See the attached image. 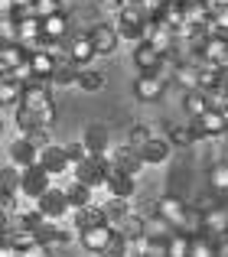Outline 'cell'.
<instances>
[{
    "instance_id": "1",
    "label": "cell",
    "mask_w": 228,
    "mask_h": 257,
    "mask_svg": "<svg viewBox=\"0 0 228 257\" xmlns=\"http://www.w3.org/2000/svg\"><path fill=\"white\" fill-rule=\"evenodd\" d=\"M118 33L121 39H131V43H144L147 39V10L140 4H124L118 10Z\"/></svg>"
},
{
    "instance_id": "2",
    "label": "cell",
    "mask_w": 228,
    "mask_h": 257,
    "mask_svg": "<svg viewBox=\"0 0 228 257\" xmlns=\"http://www.w3.org/2000/svg\"><path fill=\"white\" fill-rule=\"evenodd\" d=\"M192 134H196V140L228 137V114L218 107H209L202 117H192Z\"/></svg>"
},
{
    "instance_id": "3",
    "label": "cell",
    "mask_w": 228,
    "mask_h": 257,
    "mask_svg": "<svg viewBox=\"0 0 228 257\" xmlns=\"http://www.w3.org/2000/svg\"><path fill=\"white\" fill-rule=\"evenodd\" d=\"M36 208L46 215V218H52V221L72 215V202H69V195H65V189H56V186H52L46 195H39V199H36Z\"/></svg>"
},
{
    "instance_id": "4",
    "label": "cell",
    "mask_w": 228,
    "mask_h": 257,
    "mask_svg": "<svg viewBox=\"0 0 228 257\" xmlns=\"http://www.w3.org/2000/svg\"><path fill=\"white\" fill-rule=\"evenodd\" d=\"M153 212L160 215V218H166L176 231H183V225H186V215H189V205H186L179 195H160L157 199V205H153Z\"/></svg>"
},
{
    "instance_id": "5",
    "label": "cell",
    "mask_w": 228,
    "mask_h": 257,
    "mask_svg": "<svg viewBox=\"0 0 228 257\" xmlns=\"http://www.w3.org/2000/svg\"><path fill=\"white\" fill-rule=\"evenodd\" d=\"M166 91V78L160 75V72H140V78L134 82V94H137L144 104H153V101H160Z\"/></svg>"
},
{
    "instance_id": "6",
    "label": "cell",
    "mask_w": 228,
    "mask_h": 257,
    "mask_svg": "<svg viewBox=\"0 0 228 257\" xmlns=\"http://www.w3.org/2000/svg\"><path fill=\"white\" fill-rule=\"evenodd\" d=\"M49 179L52 176L43 170V166H30V170H23V182H20V195L23 199H39V195L49 192Z\"/></svg>"
},
{
    "instance_id": "7",
    "label": "cell",
    "mask_w": 228,
    "mask_h": 257,
    "mask_svg": "<svg viewBox=\"0 0 228 257\" xmlns=\"http://www.w3.org/2000/svg\"><path fill=\"white\" fill-rule=\"evenodd\" d=\"M88 39H91L98 56H111L121 43V33H118V26H111V23H95V26H88Z\"/></svg>"
},
{
    "instance_id": "8",
    "label": "cell",
    "mask_w": 228,
    "mask_h": 257,
    "mask_svg": "<svg viewBox=\"0 0 228 257\" xmlns=\"http://www.w3.org/2000/svg\"><path fill=\"white\" fill-rule=\"evenodd\" d=\"M39 147L33 144L30 137H17L10 144V163L17 166V170H30V166H39Z\"/></svg>"
},
{
    "instance_id": "9",
    "label": "cell",
    "mask_w": 228,
    "mask_h": 257,
    "mask_svg": "<svg viewBox=\"0 0 228 257\" xmlns=\"http://www.w3.org/2000/svg\"><path fill=\"white\" fill-rule=\"evenodd\" d=\"M52 82H39V78H33V82L23 85V101L20 104L33 107V111H46V107L52 104Z\"/></svg>"
},
{
    "instance_id": "10",
    "label": "cell",
    "mask_w": 228,
    "mask_h": 257,
    "mask_svg": "<svg viewBox=\"0 0 228 257\" xmlns=\"http://www.w3.org/2000/svg\"><path fill=\"white\" fill-rule=\"evenodd\" d=\"M39 166H43V170L49 173V176H62V173H69V170H72L65 147H56V144H49L43 153H39Z\"/></svg>"
},
{
    "instance_id": "11",
    "label": "cell",
    "mask_w": 228,
    "mask_h": 257,
    "mask_svg": "<svg viewBox=\"0 0 228 257\" xmlns=\"http://www.w3.org/2000/svg\"><path fill=\"white\" fill-rule=\"evenodd\" d=\"M111 160H114V166H118L121 173H127V176H137V173L147 166V163H144V157H140V150H134L127 140L111 153Z\"/></svg>"
},
{
    "instance_id": "12",
    "label": "cell",
    "mask_w": 228,
    "mask_h": 257,
    "mask_svg": "<svg viewBox=\"0 0 228 257\" xmlns=\"http://www.w3.org/2000/svg\"><path fill=\"white\" fill-rule=\"evenodd\" d=\"M65 52H69V59L78 65V69H85V65L91 62V59L98 56L95 46H91L88 33H78V36H69V43H65Z\"/></svg>"
},
{
    "instance_id": "13",
    "label": "cell",
    "mask_w": 228,
    "mask_h": 257,
    "mask_svg": "<svg viewBox=\"0 0 228 257\" xmlns=\"http://www.w3.org/2000/svg\"><path fill=\"white\" fill-rule=\"evenodd\" d=\"M134 65H137L140 72H160V65H163V52L157 49L153 43H137V49H134Z\"/></svg>"
},
{
    "instance_id": "14",
    "label": "cell",
    "mask_w": 228,
    "mask_h": 257,
    "mask_svg": "<svg viewBox=\"0 0 228 257\" xmlns=\"http://www.w3.org/2000/svg\"><path fill=\"white\" fill-rule=\"evenodd\" d=\"M111 234H114V228L111 225H91V228H85L82 234H78V241H82V247L85 251H91V254H101V247L111 241Z\"/></svg>"
},
{
    "instance_id": "15",
    "label": "cell",
    "mask_w": 228,
    "mask_h": 257,
    "mask_svg": "<svg viewBox=\"0 0 228 257\" xmlns=\"http://www.w3.org/2000/svg\"><path fill=\"white\" fill-rule=\"evenodd\" d=\"M104 221V208L98 205V202H91V205H85V208H72V228H75V234H82L85 228H91V225H101ZM108 225V221H104Z\"/></svg>"
},
{
    "instance_id": "16",
    "label": "cell",
    "mask_w": 228,
    "mask_h": 257,
    "mask_svg": "<svg viewBox=\"0 0 228 257\" xmlns=\"http://www.w3.org/2000/svg\"><path fill=\"white\" fill-rule=\"evenodd\" d=\"M205 65H215V69H228V36H212L202 49Z\"/></svg>"
},
{
    "instance_id": "17",
    "label": "cell",
    "mask_w": 228,
    "mask_h": 257,
    "mask_svg": "<svg viewBox=\"0 0 228 257\" xmlns=\"http://www.w3.org/2000/svg\"><path fill=\"white\" fill-rule=\"evenodd\" d=\"M13 124H17L20 137H30L33 131H43L39 111H33V107H26V104H17V107H13Z\"/></svg>"
},
{
    "instance_id": "18",
    "label": "cell",
    "mask_w": 228,
    "mask_h": 257,
    "mask_svg": "<svg viewBox=\"0 0 228 257\" xmlns=\"http://www.w3.org/2000/svg\"><path fill=\"white\" fill-rule=\"evenodd\" d=\"M82 144L88 147V153H95V157H104V153H108V144H111L108 127H104V124H91V127H85Z\"/></svg>"
},
{
    "instance_id": "19",
    "label": "cell",
    "mask_w": 228,
    "mask_h": 257,
    "mask_svg": "<svg viewBox=\"0 0 228 257\" xmlns=\"http://www.w3.org/2000/svg\"><path fill=\"white\" fill-rule=\"evenodd\" d=\"M30 69H33V78L39 82H52V72H56V56L46 49L39 52H30Z\"/></svg>"
},
{
    "instance_id": "20",
    "label": "cell",
    "mask_w": 228,
    "mask_h": 257,
    "mask_svg": "<svg viewBox=\"0 0 228 257\" xmlns=\"http://www.w3.org/2000/svg\"><path fill=\"white\" fill-rule=\"evenodd\" d=\"M127 202H131V199H114V195H111L108 202H101V208H104V221H108L114 231H118V228L127 221V215H131V205H127Z\"/></svg>"
},
{
    "instance_id": "21",
    "label": "cell",
    "mask_w": 228,
    "mask_h": 257,
    "mask_svg": "<svg viewBox=\"0 0 228 257\" xmlns=\"http://www.w3.org/2000/svg\"><path fill=\"white\" fill-rule=\"evenodd\" d=\"M108 192L114 195V199H134V192H137V176H127V173H114L108 179Z\"/></svg>"
},
{
    "instance_id": "22",
    "label": "cell",
    "mask_w": 228,
    "mask_h": 257,
    "mask_svg": "<svg viewBox=\"0 0 228 257\" xmlns=\"http://www.w3.org/2000/svg\"><path fill=\"white\" fill-rule=\"evenodd\" d=\"M170 147H173L170 140L153 137L150 144L140 150V157H144V163H147V166H160V163H166V160H170Z\"/></svg>"
},
{
    "instance_id": "23",
    "label": "cell",
    "mask_w": 228,
    "mask_h": 257,
    "mask_svg": "<svg viewBox=\"0 0 228 257\" xmlns=\"http://www.w3.org/2000/svg\"><path fill=\"white\" fill-rule=\"evenodd\" d=\"M43 36L46 39H56V43H62V39H69V17L62 13H52V17H43Z\"/></svg>"
},
{
    "instance_id": "24",
    "label": "cell",
    "mask_w": 228,
    "mask_h": 257,
    "mask_svg": "<svg viewBox=\"0 0 228 257\" xmlns=\"http://www.w3.org/2000/svg\"><path fill=\"white\" fill-rule=\"evenodd\" d=\"M78 65L69 56H56V72H52V85H78Z\"/></svg>"
},
{
    "instance_id": "25",
    "label": "cell",
    "mask_w": 228,
    "mask_h": 257,
    "mask_svg": "<svg viewBox=\"0 0 228 257\" xmlns=\"http://www.w3.org/2000/svg\"><path fill=\"white\" fill-rule=\"evenodd\" d=\"M26 59H30V49L23 43H0V65L4 69H17Z\"/></svg>"
},
{
    "instance_id": "26",
    "label": "cell",
    "mask_w": 228,
    "mask_h": 257,
    "mask_svg": "<svg viewBox=\"0 0 228 257\" xmlns=\"http://www.w3.org/2000/svg\"><path fill=\"white\" fill-rule=\"evenodd\" d=\"M65 195H69L72 208H85V205L95 202V189H91L88 182H78V179H72L69 186H65Z\"/></svg>"
},
{
    "instance_id": "27",
    "label": "cell",
    "mask_w": 228,
    "mask_h": 257,
    "mask_svg": "<svg viewBox=\"0 0 228 257\" xmlns=\"http://www.w3.org/2000/svg\"><path fill=\"white\" fill-rule=\"evenodd\" d=\"M118 231L124 234L131 244H137V241L147 238V218H144V215H137V212H131V215H127V221L118 228Z\"/></svg>"
},
{
    "instance_id": "28",
    "label": "cell",
    "mask_w": 228,
    "mask_h": 257,
    "mask_svg": "<svg viewBox=\"0 0 228 257\" xmlns=\"http://www.w3.org/2000/svg\"><path fill=\"white\" fill-rule=\"evenodd\" d=\"M183 107H186V114H189V117H202L212 104H209V94H205L202 88H196V91H186Z\"/></svg>"
},
{
    "instance_id": "29",
    "label": "cell",
    "mask_w": 228,
    "mask_h": 257,
    "mask_svg": "<svg viewBox=\"0 0 228 257\" xmlns=\"http://www.w3.org/2000/svg\"><path fill=\"white\" fill-rule=\"evenodd\" d=\"M20 101H23V82L4 78L0 82V107H17Z\"/></svg>"
},
{
    "instance_id": "30",
    "label": "cell",
    "mask_w": 228,
    "mask_h": 257,
    "mask_svg": "<svg viewBox=\"0 0 228 257\" xmlns=\"http://www.w3.org/2000/svg\"><path fill=\"white\" fill-rule=\"evenodd\" d=\"M209 189L218 195H228V160H218L209 170Z\"/></svg>"
},
{
    "instance_id": "31",
    "label": "cell",
    "mask_w": 228,
    "mask_h": 257,
    "mask_svg": "<svg viewBox=\"0 0 228 257\" xmlns=\"http://www.w3.org/2000/svg\"><path fill=\"white\" fill-rule=\"evenodd\" d=\"M189 257H218V241L209 234H192Z\"/></svg>"
},
{
    "instance_id": "32",
    "label": "cell",
    "mask_w": 228,
    "mask_h": 257,
    "mask_svg": "<svg viewBox=\"0 0 228 257\" xmlns=\"http://www.w3.org/2000/svg\"><path fill=\"white\" fill-rule=\"evenodd\" d=\"M173 234H176V228H173L166 218H160L157 212L147 215V238H163V241H170Z\"/></svg>"
},
{
    "instance_id": "33",
    "label": "cell",
    "mask_w": 228,
    "mask_h": 257,
    "mask_svg": "<svg viewBox=\"0 0 228 257\" xmlns=\"http://www.w3.org/2000/svg\"><path fill=\"white\" fill-rule=\"evenodd\" d=\"M131 247H134V244L124 238V234L114 231V234H111V241L101 247V254H98V257H127V254H131Z\"/></svg>"
},
{
    "instance_id": "34",
    "label": "cell",
    "mask_w": 228,
    "mask_h": 257,
    "mask_svg": "<svg viewBox=\"0 0 228 257\" xmlns=\"http://www.w3.org/2000/svg\"><path fill=\"white\" fill-rule=\"evenodd\" d=\"M150 140H153V127L150 124H134L131 131H127V144H131L134 150H144Z\"/></svg>"
},
{
    "instance_id": "35",
    "label": "cell",
    "mask_w": 228,
    "mask_h": 257,
    "mask_svg": "<svg viewBox=\"0 0 228 257\" xmlns=\"http://www.w3.org/2000/svg\"><path fill=\"white\" fill-rule=\"evenodd\" d=\"M78 88H82V91H101V88H104V72L82 69V72H78Z\"/></svg>"
},
{
    "instance_id": "36",
    "label": "cell",
    "mask_w": 228,
    "mask_h": 257,
    "mask_svg": "<svg viewBox=\"0 0 228 257\" xmlns=\"http://www.w3.org/2000/svg\"><path fill=\"white\" fill-rule=\"evenodd\" d=\"M20 182H23V170H17L13 163L0 170V189L4 192H20Z\"/></svg>"
},
{
    "instance_id": "37",
    "label": "cell",
    "mask_w": 228,
    "mask_h": 257,
    "mask_svg": "<svg viewBox=\"0 0 228 257\" xmlns=\"http://www.w3.org/2000/svg\"><path fill=\"white\" fill-rule=\"evenodd\" d=\"M189 244H192V234L176 231L170 238V257H189Z\"/></svg>"
},
{
    "instance_id": "38",
    "label": "cell",
    "mask_w": 228,
    "mask_h": 257,
    "mask_svg": "<svg viewBox=\"0 0 228 257\" xmlns=\"http://www.w3.org/2000/svg\"><path fill=\"white\" fill-rule=\"evenodd\" d=\"M0 43H20V23L13 17H0Z\"/></svg>"
},
{
    "instance_id": "39",
    "label": "cell",
    "mask_w": 228,
    "mask_h": 257,
    "mask_svg": "<svg viewBox=\"0 0 228 257\" xmlns=\"http://www.w3.org/2000/svg\"><path fill=\"white\" fill-rule=\"evenodd\" d=\"M65 153H69V163H72V170H75L82 160H88L91 153H88V147L82 144V140H72V144H65Z\"/></svg>"
},
{
    "instance_id": "40",
    "label": "cell",
    "mask_w": 228,
    "mask_h": 257,
    "mask_svg": "<svg viewBox=\"0 0 228 257\" xmlns=\"http://www.w3.org/2000/svg\"><path fill=\"white\" fill-rule=\"evenodd\" d=\"M170 144L173 147H192V144H196L192 127H173V131H170Z\"/></svg>"
},
{
    "instance_id": "41",
    "label": "cell",
    "mask_w": 228,
    "mask_h": 257,
    "mask_svg": "<svg viewBox=\"0 0 228 257\" xmlns=\"http://www.w3.org/2000/svg\"><path fill=\"white\" fill-rule=\"evenodd\" d=\"M36 17H52V13H62V0H36Z\"/></svg>"
},
{
    "instance_id": "42",
    "label": "cell",
    "mask_w": 228,
    "mask_h": 257,
    "mask_svg": "<svg viewBox=\"0 0 228 257\" xmlns=\"http://www.w3.org/2000/svg\"><path fill=\"white\" fill-rule=\"evenodd\" d=\"M212 20H215L218 33H222V36H228V7H218V10H212Z\"/></svg>"
},
{
    "instance_id": "43",
    "label": "cell",
    "mask_w": 228,
    "mask_h": 257,
    "mask_svg": "<svg viewBox=\"0 0 228 257\" xmlns=\"http://www.w3.org/2000/svg\"><path fill=\"white\" fill-rule=\"evenodd\" d=\"M39 120H43V131H49L56 124V104H49L46 111H39Z\"/></svg>"
},
{
    "instance_id": "44",
    "label": "cell",
    "mask_w": 228,
    "mask_h": 257,
    "mask_svg": "<svg viewBox=\"0 0 228 257\" xmlns=\"http://www.w3.org/2000/svg\"><path fill=\"white\" fill-rule=\"evenodd\" d=\"M30 140L39 147V150H46V147H49V131H33V134H30Z\"/></svg>"
},
{
    "instance_id": "45",
    "label": "cell",
    "mask_w": 228,
    "mask_h": 257,
    "mask_svg": "<svg viewBox=\"0 0 228 257\" xmlns=\"http://www.w3.org/2000/svg\"><path fill=\"white\" fill-rule=\"evenodd\" d=\"M0 257H20V251L10 244V241H0Z\"/></svg>"
},
{
    "instance_id": "46",
    "label": "cell",
    "mask_w": 228,
    "mask_h": 257,
    "mask_svg": "<svg viewBox=\"0 0 228 257\" xmlns=\"http://www.w3.org/2000/svg\"><path fill=\"white\" fill-rule=\"evenodd\" d=\"M7 231H10V215H7V212H0V241L7 238Z\"/></svg>"
},
{
    "instance_id": "47",
    "label": "cell",
    "mask_w": 228,
    "mask_h": 257,
    "mask_svg": "<svg viewBox=\"0 0 228 257\" xmlns=\"http://www.w3.org/2000/svg\"><path fill=\"white\" fill-rule=\"evenodd\" d=\"M98 7H101V10H121L124 0H98Z\"/></svg>"
},
{
    "instance_id": "48",
    "label": "cell",
    "mask_w": 228,
    "mask_h": 257,
    "mask_svg": "<svg viewBox=\"0 0 228 257\" xmlns=\"http://www.w3.org/2000/svg\"><path fill=\"white\" fill-rule=\"evenodd\" d=\"M13 7H17L13 0H0V17H10V13H13Z\"/></svg>"
},
{
    "instance_id": "49",
    "label": "cell",
    "mask_w": 228,
    "mask_h": 257,
    "mask_svg": "<svg viewBox=\"0 0 228 257\" xmlns=\"http://www.w3.org/2000/svg\"><path fill=\"white\" fill-rule=\"evenodd\" d=\"M13 4L23 7V10H33V7H36V0H13ZM33 13H36V10H33Z\"/></svg>"
},
{
    "instance_id": "50",
    "label": "cell",
    "mask_w": 228,
    "mask_h": 257,
    "mask_svg": "<svg viewBox=\"0 0 228 257\" xmlns=\"http://www.w3.org/2000/svg\"><path fill=\"white\" fill-rule=\"evenodd\" d=\"M4 131H7V127H4V120H0V137H4Z\"/></svg>"
}]
</instances>
